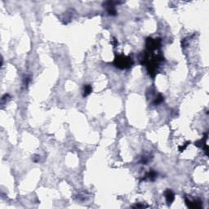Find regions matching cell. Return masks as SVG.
Wrapping results in <instances>:
<instances>
[{
  "mask_svg": "<svg viewBox=\"0 0 209 209\" xmlns=\"http://www.w3.org/2000/svg\"><path fill=\"white\" fill-rule=\"evenodd\" d=\"M115 61H117L116 65L120 68H128L132 65V60L129 57H125V56H121L119 59H116Z\"/></svg>",
  "mask_w": 209,
  "mask_h": 209,
  "instance_id": "6da1fadb",
  "label": "cell"
},
{
  "mask_svg": "<svg viewBox=\"0 0 209 209\" xmlns=\"http://www.w3.org/2000/svg\"><path fill=\"white\" fill-rule=\"evenodd\" d=\"M165 197H166L167 202L168 203H172V202L174 200L175 197H174V194L172 193V191L170 190H168L166 192H165Z\"/></svg>",
  "mask_w": 209,
  "mask_h": 209,
  "instance_id": "7a4b0ae2",
  "label": "cell"
},
{
  "mask_svg": "<svg viewBox=\"0 0 209 209\" xmlns=\"http://www.w3.org/2000/svg\"><path fill=\"white\" fill-rule=\"evenodd\" d=\"M91 86L90 85H85L84 87V90H83V96L84 97H86V96H88V94L91 93Z\"/></svg>",
  "mask_w": 209,
  "mask_h": 209,
  "instance_id": "3957f363",
  "label": "cell"
},
{
  "mask_svg": "<svg viewBox=\"0 0 209 209\" xmlns=\"http://www.w3.org/2000/svg\"><path fill=\"white\" fill-rule=\"evenodd\" d=\"M163 98L162 96H159V97L156 99V101H155V104H159L160 102H162V101H163Z\"/></svg>",
  "mask_w": 209,
  "mask_h": 209,
  "instance_id": "277c9868",
  "label": "cell"
}]
</instances>
